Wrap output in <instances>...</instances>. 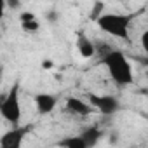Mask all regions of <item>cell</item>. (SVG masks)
<instances>
[{"label":"cell","mask_w":148,"mask_h":148,"mask_svg":"<svg viewBox=\"0 0 148 148\" xmlns=\"http://www.w3.org/2000/svg\"><path fill=\"white\" fill-rule=\"evenodd\" d=\"M101 63L106 66L108 75L113 80V84H117L119 87H125L134 82L132 64L120 49H108L101 56Z\"/></svg>","instance_id":"1"},{"label":"cell","mask_w":148,"mask_h":148,"mask_svg":"<svg viewBox=\"0 0 148 148\" xmlns=\"http://www.w3.org/2000/svg\"><path fill=\"white\" fill-rule=\"evenodd\" d=\"M0 117L7 124L19 125L21 117H23V108H21V96H19V84H14L9 92H5L0 101Z\"/></svg>","instance_id":"3"},{"label":"cell","mask_w":148,"mask_h":148,"mask_svg":"<svg viewBox=\"0 0 148 148\" xmlns=\"http://www.w3.org/2000/svg\"><path fill=\"white\" fill-rule=\"evenodd\" d=\"M26 132H28L26 127L14 125V129L2 134V138H0V148H21Z\"/></svg>","instance_id":"5"},{"label":"cell","mask_w":148,"mask_h":148,"mask_svg":"<svg viewBox=\"0 0 148 148\" xmlns=\"http://www.w3.org/2000/svg\"><path fill=\"white\" fill-rule=\"evenodd\" d=\"M87 101L101 115H115L122 108L119 98L113 96V94H96V92H89L87 94Z\"/></svg>","instance_id":"4"},{"label":"cell","mask_w":148,"mask_h":148,"mask_svg":"<svg viewBox=\"0 0 148 148\" xmlns=\"http://www.w3.org/2000/svg\"><path fill=\"white\" fill-rule=\"evenodd\" d=\"M5 4H7V7H9V9H19L21 0H5Z\"/></svg>","instance_id":"15"},{"label":"cell","mask_w":148,"mask_h":148,"mask_svg":"<svg viewBox=\"0 0 148 148\" xmlns=\"http://www.w3.org/2000/svg\"><path fill=\"white\" fill-rule=\"evenodd\" d=\"M64 106H66V110H68L70 113L77 115V117H89L91 113L96 112V108H94L89 101H84V99H80V98H77V96L66 98Z\"/></svg>","instance_id":"6"},{"label":"cell","mask_w":148,"mask_h":148,"mask_svg":"<svg viewBox=\"0 0 148 148\" xmlns=\"http://www.w3.org/2000/svg\"><path fill=\"white\" fill-rule=\"evenodd\" d=\"M33 103H35V110L38 115H49L58 105V96L51 92H38L33 98Z\"/></svg>","instance_id":"7"},{"label":"cell","mask_w":148,"mask_h":148,"mask_svg":"<svg viewBox=\"0 0 148 148\" xmlns=\"http://www.w3.org/2000/svg\"><path fill=\"white\" fill-rule=\"evenodd\" d=\"M139 42H141V47H143L145 54L148 56V30H145V32L141 33V37H139Z\"/></svg>","instance_id":"13"},{"label":"cell","mask_w":148,"mask_h":148,"mask_svg":"<svg viewBox=\"0 0 148 148\" xmlns=\"http://www.w3.org/2000/svg\"><path fill=\"white\" fill-rule=\"evenodd\" d=\"M19 25L25 33H37L40 30V23H38L35 12H32V11H23L19 14Z\"/></svg>","instance_id":"9"},{"label":"cell","mask_w":148,"mask_h":148,"mask_svg":"<svg viewBox=\"0 0 148 148\" xmlns=\"http://www.w3.org/2000/svg\"><path fill=\"white\" fill-rule=\"evenodd\" d=\"M103 9H105V4L101 2V0H96L94 2V5H92V9H91V14H89V18H91V21L92 23H96L105 12H103Z\"/></svg>","instance_id":"12"},{"label":"cell","mask_w":148,"mask_h":148,"mask_svg":"<svg viewBox=\"0 0 148 148\" xmlns=\"http://www.w3.org/2000/svg\"><path fill=\"white\" fill-rule=\"evenodd\" d=\"M75 47H77L79 56L84 58V59H91V58H94V54H96V45H94V42H92L87 35H84V33L77 35Z\"/></svg>","instance_id":"8"},{"label":"cell","mask_w":148,"mask_h":148,"mask_svg":"<svg viewBox=\"0 0 148 148\" xmlns=\"http://www.w3.org/2000/svg\"><path fill=\"white\" fill-rule=\"evenodd\" d=\"M40 66H42V70H52L54 68V61L52 59H42Z\"/></svg>","instance_id":"14"},{"label":"cell","mask_w":148,"mask_h":148,"mask_svg":"<svg viewBox=\"0 0 148 148\" xmlns=\"http://www.w3.org/2000/svg\"><path fill=\"white\" fill-rule=\"evenodd\" d=\"M101 131L96 127V125H91V127H86L82 132H80V136L86 139V143H87V146L89 148H92V146H96L98 145V141L101 139Z\"/></svg>","instance_id":"10"},{"label":"cell","mask_w":148,"mask_h":148,"mask_svg":"<svg viewBox=\"0 0 148 148\" xmlns=\"http://www.w3.org/2000/svg\"><path fill=\"white\" fill-rule=\"evenodd\" d=\"M136 14H119V12H105L98 21V28L119 40H129V28Z\"/></svg>","instance_id":"2"},{"label":"cell","mask_w":148,"mask_h":148,"mask_svg":"<svg viewBox=\"0 0 148 148\" xmlns=\"http://www.w3.org/2000/svg\"><path fill=\"white\" fill-rule=\"evenodd\" d=\"M58 146H63V148H89L87 143H86V139L80 134H77V136H68V138L58 141Z\"/></svg>","instance_id":"11"}]
</instances>
